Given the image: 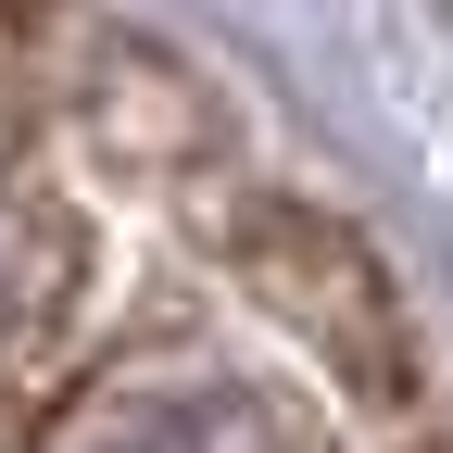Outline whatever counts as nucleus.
<instances>
[{
  "label": "nucleus",
  "mask_w": 453,
  "mask_h": 453,
  "mask_svg": "<svg viewBox=\"0 0 453 453\" xmlns=\"http://www.w3.org/2000/svg\"><path fill=\"white\" fill-rule=\"evenodd\" d=\"M38 453H290V428L214 378H127L101 403H76Z\"/></svg>",
  "instance_id": "nucleus-1"
},
{
  "label": "nucleus",
  "mask_w": 453,
  "mask_h": 453,
  "mask_svg": "<svg viewBox=\"0 0 453 453\" xmlns=\"http://www.w3.org/2000/svg\"><path fill=\"white\" fill-rule=\"evenodd\" d=\"M13 13H26V0H0V26H13Z\"/></svg>",
  "instance_id": "nucleus-2"
}]
</instances>
